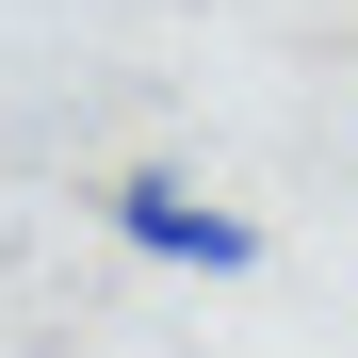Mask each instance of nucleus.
<instances>
[{
	"label": "nucleus",
	"instance_id": "obj_1",
	"mask_svg": "<svg viewBox=\"0 0 358 358\" xmlns=\"http://www.w3.org/2000/svg\"><path fill=\"white\" fill-rule=\"evenodd\" d=\"M114 245H147V261H179V277H245L261 261V228L228 212V196H196V179H114Z\"/></svg>",
	"mask_w": 358,
	"mask_h": 358
}]
</instances>
